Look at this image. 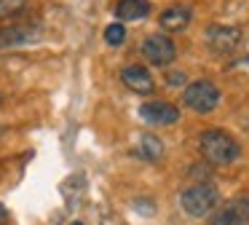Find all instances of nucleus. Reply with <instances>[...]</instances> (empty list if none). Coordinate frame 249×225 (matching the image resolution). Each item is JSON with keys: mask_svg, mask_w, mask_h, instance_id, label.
<instances>
[{"mask_svg": "<svg viewBox=\"0 0 249 225\" xmlns=\"http://www.w3.org/2000/svg\"><path fill=\"white\" fill-rule=\"evenodd\" d=\"M124 40H126V27H124V21H113V24L105 30V43H107V46H121Z\"/></svg>", "mask_w": 249, "mask_h": 225, "instance_id": "obj_13", "label": "nucleus"}, {"mask_svg": "<svg viewBox=\"0 0 249 225\" xmlns=\"http://www.w3.org/2000/svg\"><path fill=\"white\" fill-rule=\"evenodd\" d=\"M0 105H3V94H0Z\"/></svg>", "mask_w": 249, "mask_h": 225, "instance_id": "obj_17", "label": "nucleus"}, {"mask_svg": "<svg viewBox=\"0 0 249 225\" xmlns=\"http://www.w3.org/2000/svg\"><path fill=\"white\" fill-rule=\"evenodd\" d=\"M121 80H124L131 91H137V94H153V89H156V80H153L150 70L142 67V64H129V67H124L121 70Z\"/></svg>", "mask_w": 249, "mask_h": 225, "instance_id": "obj_9", "label": "nucleus"}, {"mask_svg": "<svg viewBox=\"0 0 249 225\" xmlns=\"http://www.w3.org/2000/svg\"><path fill=\"white\" fill-rule=\"evenodd\" d=\"M241 27L236 24H212L209 30L204 32V43L212 54L217 56H231L238 46H241Z\"/></svg>", "mask_w": 249, "mask_h": 225, "instance_id": "obj_3", "label": "nucleus"}, {"mask_svg": "<svg viewBox=\"0 0 249 225\" xmlns=\"http://www.w3.org/2000/svg\"><path fill=\"white\" fill-rule=\"evenodd\" d=\"M209 225H249V198H233L212 212Z\"/></svg>", "mask_w": 249, "mask_h": 225, "instance_id": "obj_6", "label": "nucleus"}, {"mask_svg": "<svg viewBox=\"0 0 249 225\" xmlns=\"http://www.w3.org/2000/svg\"><path fill=\"white\" fill-rule=\"evenodd\" d=\"M193 21V11L188 5H172V8L161 11L158 16V27L163 32H185Z\"/></svg>", "mask_w": 249, "mask_h": 225, "instance_id": "obj_10", "label": "nucleus"}, {"mask_svg": "<svg viewBox=\"0 0 249 225\" xmlns=\"http://www.w3.org/2000/svg\"><path fill=\"white\" fill-rule=\"evenodd\" d=\"M40 35L38 24H6L0 27V48H22L35 43Z\"/></svg>", "mask_w": 249, "mask_h": 225, "instance_id": "obj_7", "label": "nucleus"}, {"mask_svg": "<svg viewBox=\"0 0 249 225\" xmlns=\"http://www.w3.org/2000/svg\"><path fill=\"white\" fill-rule=\"evenodd\" d=\"M198 150L214 166H228L241 155V145L222 129H206L198 137Z\"/></svg>", "mask_w": 249, "mask_h": 225, "instance_id": "obj_1", "label": "nucleus"}, {"mask_svg": "<svg viewBox=\"0 0 249 225\" xmlns=\"http://www.w3.org/2000/svg\"><path fill=\"white\" fill-rule=\"evenodd\" d=\"M147 14H150L147 0H118V5H115V19L118 21H137L145 19Z\"/></svg>", "mask_w": 249, "mask_h": 225, "instance_id": "obj_11", "label": "nucleus"}, {"mask_svg": "<svg viewBox=\"0 0 249 225\" xmlns=\"http://www.w3.org/2000/svg\"><path fill=\"white\" fill-rule=\"evenodd\" d=\"M182 99L193 112H212L220 105V89L212 80H193L185 86Z\"/></svg>", "mask_w": 249, "mask_h": 225, "instance_id": "obj_4", "label": "nucleus"}, {"mask_svg": "<svg viewBox=\"0 0 249 225\" xmlns=\"http://www.w3.org/2000/svg\"><path fill=\"white\" fill-rule=\"evenodd\" d=\"M24 5H27V0H0V19H8V16L19 14Z\"/></svg>", "mask_w": 249, "mask_h": 225, "instance_id": "obj_14", "label": "nucleus"}, {"mask_svg": "<svg viewBox=\"0 0 249 225\" xmlns=\"http://www.w3.org/2000/svg\"><path fill=\"white\" fill-rule=\"evenodd\" d=\"M72 225H83V223H72Z\"/></svg>", "mask_w": 249, "mask_h": 225, "instance_id": "obj_18", "label": "nucleus"}, {"mask_svg": "<svg viewBox=\"0 0 249 225\" xmlns=\"http://www.w3.org/2000/svg\"><path fill=\"white\" fill-rule=\"evenodd\" d=\"M217 201H220V193L214 185H206V182H196V185L185 188L179 193V206L185 209V214L190 217H206V214L214 212Z\"/></svg>", "mask_w": 249, "mask_h": 225, "instance_id": "obj_2", "label": "nucleus"}, {"mask_svg": "<svg viewBox=\"0 0 249 225\" xmlns=\"http://www.w3.org/2000/svg\"><path fill=\"white\" fill-rule=\"evenodd\" d=\"M0 225H8V209L0 204Z\"/></svg>", "mask_w": 249, "mask_h": 225, "instance_id": "obj_16", "label": "nucleus"}, {"mask_svg": "<svg viewBox=\"0 0 249 225\" xmlns=\"http://www.w3.org/2000/svg\"><path fill=\"white\" fill-rule=\"evenodd\" d=\"M166 80H169V86H172V89H177V86H185V75H182V73H172Z\"/></svg>", "mask_w": 249, "mask_h": 225, "instance_id": "obj_15", "label": "nucleus"}, {"mask_svg": "<svg viewBox=\"0 0 249 225\" xmlns=\"http://www.w3.org/2000/svg\"><path fill=\"white\" fill-rule=\"evenodd\" d=\"M140 118L153 126H169V123L179 121V110L172 102H145L140 107Z\"/></svg>", "mask_w": 249, "mask_h": 225, "instance_id": "obj_8", "label": "nucleus"}, {"mask_svg": "<svg viewBox=\"0 0 249 225\" xmlns=\"http://www.w3.org/2000/svg\"><path fill=\"white\" fill-rule=\"evenodd\" d=\"M142 56L156 67H166L177 59V48L163 32H156V35H147L142 40Z\"/></svg>", "mask_w": 249, "mask_h": 225, "instance_id": "obj_5", "label": "nucleus"}, {"mask_svg": "<svg viewBox=\"0 0 249 225\" xmlns=\"http://www.w3.org/2000/svg\"><path fill=\"white\" fill-rule=\"evenodd\" d=\"M137 155L145 161H158L163 155V142L156 134H142L140 142H137Z\"/></svg>", "mask_w": 249, "mask_h": 225, "instance_id": "obj_12", "label": "nucleus"}]
</instances>
